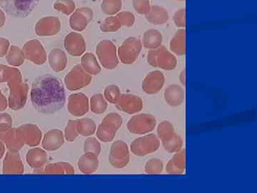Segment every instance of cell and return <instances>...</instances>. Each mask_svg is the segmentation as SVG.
Wrapping results in <instances>:
<instances>
[{
  "label": "cell",
  "mask_w": 257,
  "mask_h": 193,
  "mask_svg": "<svg viewBox=\"0 0 257 193\" xmlns=\"http://www.w3.org/2000/svg\"><path fill=\"white\" fill-rule=\"evenodd\" d=\"M143 47L142 40L138 37H128L118 49L119 60L124 64L135 63L141 53Z\"/></svg>",
  "instance_id": "5"
},
{
  "label": "cell",
  "mask_w": 257,
  "mask_h": 193,
  "mask_svg": "<svg viewBox=\"0 0 257 193\" xmlns=\"http://www.w3.org/2000/svg\"><path fill=\"white\" fill-rule=\"evenodd\" d=\"M156 125L157 120L154 115L142 113L132 117L126 127L130 133L135 135H145L153 131Z\"/></svg>",
  "instance_id": "7"
},
{
  "label": "cell",
  "mask_w": 257,
  "mask_h": 193,
  "mask_svg": "<svg viewBox=\"0 0 257 193\" xmlns=\"http://www.w3.org/2000/svg\"><path fill=\"white\" fill-rule=\"evenodd\" d=\"M161 143L163 145L164 149L166 151L170 152V153H175V152L179 151L183 146V140L177 133H175L173 137L169 140L162 141Z\"/></svg>",
  "instance_id": "37"
},
{
  "label": "cell",
  "mask_w": 257,
  "mask_h": 193,
  "mask_svg": "<svg viewBox=\"0 0 257 193\" xmlns=\"http://www.w3.org/2000/svg\"><path fill=\"white\" fill-rule=\"evenodd\" d=\"M134 9L140 15H147L151 8L150 0H133Z\"/></svg>",
  "instance_id": "47"
},
{
  "label": "cell",
  "mask_w": 257,
  "mask_h": 193,
  "mask_svg": "<svg viewBox=\"0 0 257 193\" xmlns=\"http://www.w3.org/2000/svg\"><path fill=\"white\" fill-rule=\"evenodd\" d=\"M109 162L116 169L124 168L130 160L127 144L122 140H116L111 145L109 156Z\"/></svg>",
  "instance_id": "9"
},
{
  "label": "cell",
  "mask_w": 257,
  "mask_h": 193,
  "mask_svg": "<svg viewBox=\"0 0 257 193\" xmlns=\"http://www.w3.org/2000/svg\"><path fill=\"white\" fill-rule=\"evenodd\" d=\"M44 173L47 175H74L73 166L68 162H56L49 164L45 167Z\"/></svg>",
  "instance_id": "30"
},
{
  "label": "cell",
  "mask_w": 257,
  "mask_h": 193,
  "mask_svg": "<svg viewBox=\"0 0 257 193\" xmlns=\"http://www.w3.org/2000/svg\"><path fill=\"white\" fill-rule=\"evenodd\" d=\"M84 152H90L99 155L101 152V144L95 138H88L84 143Z\"/></svg>",
  "instance_id": "45"
},
{
  "label": "cell",
  "mask_w": 257,
  "mask_h": 193,
  "mask_svg": "<svg viewBox=\"0 0 257 193\" xmlns=\"http://www.w3.org/2000/svg\"><path fill=\"white\" fill-rule=\"evenodd\" d=\"M8 66L0 64V83L5 82V72Z\"/></svg>",
  "instance_id": "52"
},
{
  "label": "cell",
  "mask_w": 257,
  "mask_h": 193,
  "mask_svg": "<svg viewBox=\"0 0 257 193\" xmlns=\"http://www.w3.org/2000/svg\"><path fill=\"white\" fill-rule=\"evenodd\" d=\"M162 41L163 36L160 31L155 29H150L144 33L142 43L145 48L150 50L158 48L162 45Z\"/></svg>",
  "instance_id": "28"
},
{
  "label": "cell",
  "mask_w": 257,
  "mask_h": 193,
  "mask_svg": "<svg viewBox=\"0 0 257 193\" xmlns=\"http://www.w3.org/2000/svg\"><path fill=\"white\" fill-rule=\"evenodd\" d=\"M30 98L37 111L51 114L60 111L65 105V89L60 79L52 74H44L32 84Z\"/></svg>",
  "instance_id": "1"
},
{
  "label": "cell",
  "mask_w": 257,
  "mask_h": 193,
  "mask_svg": "<svg viewBox=\"0 0 257 193\" xmlns=\"http://www.w3.org/2000/svg\"><path fill=\"white\" fill-rule=\"evenodd\" d=\"M79 170L82 173L86 175L94 173L99 167V159L98 155L90 152H84L79 159L78 163Z\"/></svg>",
  "instance_id": "24"
},
{
  "label": "cell",
  "mask_w": 257,
  "mask_h": 193,
  "mask_svg": "<svg viewBox=\"0 0 257 193\" xmlns=\"http://www.w3.org/2000/svg\"><path fill=\"white\" fill-rule=\"evenodd\" d=\"M147 62L152 67L165 71H172L177 66V59L171 51L161 45L158 48L150 50L147 54Z\"/></svg>",
  "instance_id": "3"
},
{
  "label": "cell",
  "mask_w": 257,
  "mask_h": 193,
  "mask_svg": "<svg viewBox=\"0 0 257 193\" xmlns=\"http://www.w3.org/2000/svg\"><path fill=\"white\" fill-rule=\"evenodd\" d=\"M122 8L121 0H102L101 4V12L108 16H113L119 13Z\"/></svg>",
  "instance_id": "35"
},
{
  "label": "cell",
  "mask_w": 257,
  "mask_h": 193,
  "mask_svg": "<svg viewBox=\"0 0 257 193\" xmlns=\"http://www.w3.org/2000/svg\"><path fill=\"white\" fill-rule=\"evenodd\" d=\"M101 125L103 126L106 127V128L111 129L115 132H117V130L121 128L122 125V119L121 117L118 113H111L104 117Z\"/></svg>",
  "instance_id": "38"
},
{
  "label": "cell",
  "mask_w": 257,
  "mask_h": 193,
  "mask_svg": "<svg viewBox=\"0 0 257 193\" xmlns=\"http://www.w3.org/2000/svg\"><path fill=\"white\" fill-rule=\"evenodd\" d=\"M1 141L10 151L19 152L25 145L20 130L13 127L5 133Z\"/></svg>",
  "instance_id": "19"
},
{
  "label": "cell",
  "mask_w": 257,
  "mask_h": 193,
  "mask_svg": "<svg viewBox=\"0 0 257 193\" xmlns=\"http://www.w3.org/2000/svg\"><path fill=\"white\" fill-rule=\"evenodd\" d=\"M25 167L19 152L8 151L3 161V173L4 175H20L24 173Z\"/></svg>",
  "instance_id": "17"
},
{
  "label": "cell",
  "mask_w": 257,
  "mask_h": 193,
  "mask_svg": "<svg viewBox=\"0 0 257 193\" xmlns=\"http://www.w3.org/2000/svg\"><path fill=\"white\" fill-rule=\"evenodd\" d=\"M77 130L79 135L89 137L94 135L96 130V125L90 118H82L77 120Z\"/></svg>",
  "instance_id": "33"
},
{
  "label": "cell",
  "mask_w": 257,
  "mask_h": 193,
  "mask_svg": "<svg viewBox=\"0 0 257 193\" xmlns=\"http://www.w3.org/2000/svg\"><path fill=\"white\" fill-rule=\"evenodd\" d=\"M94 16L93 10L89 8H80L75 10L69 18V26L74 31H84Z\"/></svg>",
  "instance_id": "12"
},
{
  "label": "cell",
  "mask_w": 257,
  "mask_h": 193,
  "mask_svg": "<svg viewBox=\"0 0 257 193\" xmlns=\"http://www.w3.org/2000/svg\"><path fill=\"white\" fill-rule=\"evenodd\" d=\"M67 110L73 116H83L89 111V99L84 93L78 92L71 94L69 96Z\"/></svg>",
  "instance_id": "16"
},
{
  "label": "cell",
  "mask_w": 257,
  "mask_h": 193,
  "mask_svg": "<svg viewBox=\"0 0 257 193\" xmlns=\"http://www.w3.org/2000/svg\"><path fill=\"white\" fill-rule=\"evenodd\" d=\"M171 52L174 55L183 56L186 54V30L181 28L176 32L170 42Z\"/></svg>",
  "instance_id": "27"
},
{
  "label": "cell",
  "mask_w": 257,
  "mask_h": 193,
  "mask_svg": "<svg viewBox=\"0 0 257 193\" xmlns=\"http://www.w3.org/2000/svg\"><path fill=\"white\" fill-rule=\"evenodd\" d=\"M35 30L37 36H55L60 32V20L55 16L42 18L36 23Z\"/></svg>",
  "instance_id": "11"
},
{
  "label": "cell",
  "mask_w": 257,
  "mask_h": 193,
  "mask_svg": "<svg viewBox=\"0 0 257 193\" xmlns=\"http://www.w3.org/2000/svg\"><path fill=\"white\" fill-rule=\"evenodd\" d=\"M10 47V43L8 39L0 38V58L4 57L8 53Z\"/></svg>",
  "instance_id": "49"
},
{
  "label": "cell",
  "mask_w": 257,
  "mask_h": 193,
  "mask_svg": "<svg viewBox=\"0 0 257 193\" xmlns=\"http://www.w3.org/2000/svg\"><path fill=\"white\" fill-rule=\"evenodd\" d=\"M49 63L51 68L55 72H62L67 67L68 59L65 52L62 49L54 48L48 56Z\"/></svg>",
  "instance_id": "25"
},
{
  "label": "cell",
  "mask_w": 257,
  "mask_h": 193,
  "mask_svg": "<svg viewBox=\"0 0 257 193\" xmlns=\"http://www.w3.org/2000/svg\"><path fill=\"white\" fill-rule=\"evenodd\" d=\"M37 0H8L11 3L10 6L13 7L12 10L19 14L28 13L32 10Z\"/></svg>",
  "instance_id": "34"
},
{
  "label": "cell",
  "mask_w": 257,
  "mask_h": 193,
  "mask_svg": "<svg viewBox=\"0 0 257 193\" xmlns=\"http://www.w3.org/2000/svg\"><path fill=\"white\" fill-rule=\"evenodd\" d=\"M116 132L114 130L103 126L101 124L98 126L96 130V137L103 143H109L112 141L116 135Z\"/></svg>",
  "instance_id": "42"
},
{
  "label": "cell",
  "mask_w": 257,
  "mask_h": 193,
  "mask_svg": "<svg viewBox=\"0 0 257 193\" xmlns=\"http://www.w3.org/2000/svg\"><path fill=\"white\" fill-rule=\"evenodd\" d=\"M64 45L67 52L74 57H80L84 55L87 49L84 37L77 32L69 33L64 38Z\"/></svg>",
  "instance_id": "14"
},
{
  "label": "cell",
  "mask_w": 257,
  "mask_h": 193,
  "mask_svg": "<svg viewBox=\"0 0 257 193\" xmlns=\"http://www.w3.org/2000/svg\"><path fill=\"white\" fill-rule=\"evenodd\" d=\"M7 124L13 126V118L8 113H0V125Z\"/></svg>",
  "instance_id": "50"
},
{
  "label": "cell",
  "mask_w": 257,
  "mask_h": 193,
  "mask_svg": "<svg viewBox=\"0 0 257 193\" xmlns=\"http://www.w3.org/2000/svg\"><path fill=\"white\" fill-rule=\"evenodd\" d=\"M5 82L10 89L8 107L13 111L23 109L28 101L29 87L23 80V75L18 68L7 67Z\"/></svg>",
  "instance_id": "2"
},
{
  "label": "cell",
  "mask_w": 257,
  "mask_h": 193,
  "mask_svg": "<svg viewBox=\"0 0 257 193\" xmlns=\"http://www.w3.org/2000/svg\"><path fill=\"white\" fill-rule=\"evenodd\" d=\"M166 103L171 107L181 106L184 103L185 92L182 86L179 84H170L166 88L164 92Z\"/></svg>",
  "instance_id": "22"
},
{
  "label": "cell",
  "mask_w": 257,
  "mask_h": 193,
  "mask_svg": "<svg viewBox=\"0 0 257 193\" xmlns=\"http://www.w3.org/2000/svg\"><path fill=\"white\" fill-rule=\"evenodd\" d=\"M8 107V101L0 89V112L4 111Z\"/></svg>",
  "instance_id": "51"
},
{
  "label": "cell",
  "mask_w": 257,
  "mask_h": 193,
  "mask_svg": "<svg viewBox=\"0 0 257 193\" xmlns=\"http://www.w3.org/2000/svg\"><path fill=\"white\" fill-rule=\"evenodd\" d=\"M174 23L177 28H185L186 27V9L181 8L175 12L173 15Z\"/></svg>",
  "instance_id": "48"
},
{
  "label": "cell",
  "mask_w": 257,
  "mask_h": 193,
  "mask_svg": "<svg viewBox=\"0 0 257 193\" xmlns=\"http://www.w3.org/2000/svg\"><path fill=\"white\" fill-rule=\"evenodd\" d=\"M186 170V150L181 149L175 152L173 157L167 162L166 171L170 175H182Z\"/></svg>",
  "instance_id": "21"
},
{
  "label": "cell",
  "mask_w": 257,
  "mask_h": 193,
  "mask_svg": "<svg viewBox=\"0 0 257 193\" xmlns=\"http://www.w3.org/2000/svg\"><path fill=\"white\" fill-rule=\"evenodd\" d=\"M179 82H180L181 84L183 87H185L186 86V69L184 68L182 69V72L179 74Z\"/></svg>",
  "instance_id": "53"
},
{
  "label": "cell",
  "mask_w": 257,
  "mask_h": 193,
  "mask_svg": "<svg viewBox=\"0 0 257 193\" xmlns=\"http://www.w3.org/2000/svg\"><path fill=\"white\" fill-rule=\"evenodd\" d=\"M26 161L32 168L38 170L46 165L48 161V155L45 150L35 147L29 150L26 155Z\"/></svg>",
  "instance_id": "23"
},
{
  "label": "cell",
  "mask_w": 257,
  "mask_h": 193,
  "mask_svg": "<svg viewBox=\"0 0 257 193\" xmlns=\"http://www.w3.org/2000/svg\"><path fill=\"white\" fill-rule=\"evenodd\" d=\"M119 19L116 15L109 16L101 23L100 30L103 32H114L121 28Z\"/></svg>",
  "instance_id": "39"
},
{
  "label": "cell",
  "mask_w": 257,
  "mask_h": 193,
  "mask_svg": "<svg viewBox=\"0 0 257 193\" xmlns=\"http://www.w3.org/2000/svg\"><path fill=\"white\" fill-rule=\"evenodd\" d=\"M23 50L26 60L38 65H42L46 62V51L39 40H32L26 42L23 47Z\"/></svg>",
  "instance_id": "10"
},
{
  "label": "cell",
  "mask_w": 257,
  "mask_h": 193,
  "mask_svg": "<svg viewBox=\"0 0 257 193\" xmlns=\"http://www.w3.org/2000/svg\"><path fill=\"white\" fill-rule=\"evenodd\" d=\"M81 66L87 73L90 75H96L101 72L100 64L98 62L96 56L90 52H87L81 58Z\"/></svg>",
  "instance_id": "29"
},
{
  "label": "cell",
  "mask_w": 257,
  "mask_h": 193,
  "mask_svg": "<svg viewBox=\"0 0 257 193\" xmlns=\"http://www.w3.org/2000/svg\"><path fill=\"white\" fill-rule=\"evenodd\" d=\"M165 83V74L160 70H154L147 74L142 83V88L147 94H155L162 90Z\"/></svg>",
  "instance_id": "15"
},
{
  "label": "cell",
  "mask_w": 257,
  "mask_h": 193,
  "mask_svg": "<svg viewBox=\"0 0 257 193\" xmlns=\"http://www.w3.org/2000/svg\"><path fill=\"white\" fill-rule=\"evenodd\" d=\"M96 54L99 63L106 69H114L119 64L116 45L110 40H103L96 47Z\"/></svg>",
  "instance_id": "4"
},
{
  "label": "cell",
  "mask_w": 257,
  "mask_h": 193,
  "mask_svg": "<svg viewBox=\"0 0 257 193\" xmlns=\"http://www.w3.org/2000/svg\"><path fill=\"white\" fill-rule=\"evenodd\" d=\"M160 146V140L157 135L154 133H148L133 140L130 148L134 155L144 157L157 151Z\"/></svg>",
  "instance_id": "6"
},
{
  "label": "cell",
  "mask_w": 257,
  "mask_h": 193,
  "mask_svg": "<svg viewBox=\"0 0 257 193\" xmlns=\"http://www.w3.org/2000/svg\"><path fill=\"white\" fill-rule=\"evenodd\" d=\"M108 108V102L101 93L93 94L89 103V108L93 113L101 115L105 113Z\"/></svg>",
  "instance_id": "32"
},
{
  "label": "cell",
  "mask_w": 257,
  "mask_h": 193,
  "mask_svg": "<svg viewBox=\"0 0 257 193\" xmlns=\"http://www.w3.org/2000/svg\"><path fill=\"white\" fill-rule=\"evenodd\" d=\"M25 145L30 147H36L40 145L42 138L40 129L34 124H25L19 127Z\"/></svg>",
  "instance_id": "20"
},
{
  "label": "cell",
  "mask_w": 257,
  "mask_h": 193,
  "mask_svg": "<svg viewBox=\"0 0 257 193\" xmlns=\"http://www.w3.org/2000/svg\"><path fill=\"white\" fill-rule=\"evenodd\" d=\"M146 20L154 25H165L170 19L168 11L160 5H152L150 12L145 15Z\"/></svg>",
  "instance_id": "26"
},
{
  "label": "cell",
  "mask_w": 257,
  "mask_h": 193,
  "mask_svg": "<svg viewBox=\"0 0 257 193\" xmlns=\"http://www.w3.org/2000/svg\"><path fill=\"white\" fill-rule=\"evenodd\" d=\"M115 105L119 111L127 114H136L143 109L142 98L132 94H121Z\"/></svg>",
  "instance_id": "13"
},
{
  "label": "cell",
  "mask_w": 257,
  "mask_h": 193,
  "mask_svg": "<svg viewBox=\"0 0 257 193\" xmlns=\"http://www.w3.org/2000/svg\"><path fill=\"white\" fill-rule=\"evenodd\" d=\"M119 19L121 26L126 27V28H132L135 23V16L131 12L123 11L119 12L116 15Z\"/></svg>",
  "instance_id": "46"
},
{
  "label": "cell",
  "mask_w": 257,
  "mask_h": 193,
  "mask_svg": "<svg viewBox=\"0 0 257 193\" xmlns=\"http://www.w3.org/2000/svg\"><path fill=\"white\" fill-rule=\"evenodd\" d=\"M5 23H6V15L4 12L0 9V28L4 26Z\"/></svg>",
  "instance_id": "54"
},
{
  "label": "cell",
  "mask_w": 257,
  "mask_h": 193,
  "mask_svg": "<svg viewBox=\"0 0 257 193\" xmlns=\"http://www.w3.org/2000/svg\"><path fill=\"white\" fill-rule=\"evenodd\" d=\"M54 9L65 15H71L75 11L76 4L73 0H57Z\"/></svg>",
  "instance_id": "40"
},
{
  "label": "cell",
  "mask_w": 257,
  "mask_h": 193,
  "mask_svg": "<svg viewBox=\"0 0 257 193\" xmlns=\"http://www.w3.org/2000/svg\"><path fill=\"white\" fill-rule=\"evenodd\" d=\"M64 139L68 142H74L79 136L77 130V120H69L64 130Z\"/></svg>",
  "instance_id": "44"
},
{
  "label": "cell",
  "mask_w": 257,
  "mask_h": 193,
  "mask_svg": "<svg viewBox=\"0 0 257 193\" xmlns=\"http://www.w3.org/2000/svg\"><path fill=\"white\" fill-rule=\"evenodd\" d=\"M175 128L170 122L162 121L157 127V137L160 141H165L173 137L175 134Z\"/></svg>",
  "instance_id": "36"
},
{
  "label": "cell",
  "mask_w": 257,
  "mask_h": 193,
  "mask_svg": "<svg viewBox=\"0 0 257 193\" xmlns=\"http://www.w3.org/2000/svg\"><path fill=\"white\" fill-rule=\"evenodd\" d=\"M177 1H185V0H177Z\"/></svg>",
  "instance_id": "56"
},
{
  "label": "cell",
  "mask_w": 257,
  "mask_h": 193,
  "mask_svg": "<svg viewBox=\"0 0 257 193\" xmlns=\"http://www.w3.org/2000/svg\"><path fill=\"white\" fill-rule=\"evenodd\" d=\"M5 148H6V147H5V144L0 140V160L4 156Z\"/></svg>",
  "instance_id": "55"
},
{
  "label": "cell",
  "mask_w": 257,
  "mask_h": 193,
  "mask_svg": "<svg viewBox=\"0 0 257 193\" xmlns=\"http://www.w3.org/2000/svg\"><path fill=\"white\" fill-rule=\"evenodd\" d=\"M121 95L119 87L115 84H110L104 89V96L106 101L111 104H116Z\"/></svg>",
  "instance_id": "43"
},
{
  "label": "cell",
  "mask_w": 257,
  "mask_h": 193,
  "mask_svg": "<svg viewBox=\"0 0 257 193\" xmlns=\"http://www.w3.org/2000/svg\"><path fill=\"white\" fill-rule=\"evenodd\" d=\"M92 81V76L87 73L81 64H77L64 78V84L70 91L79 90L87 87Z\"/></svg>",
  "instance_id": "8"
},
{
  "label": "cell",
  "mask_w": 257,
  "mask_h": 193,
  "mask_svg": "<svg viewBox=\"0 0 257 193\" xmlns=\"http://www.w3.org/2000/svg\"><path fill=\"white\" fill-rule=\"evenodd\" d=\"M163 169V162L160 159H150L145 164V171L148 175H159L162 173Z\"/></svg>",
  "instance_id": "41"
},
{
  "label": "cell",
  "mask_w": 257,
  "mask_h": 193,
  "mask_svg": "<svg viewBox=\"0 0 257 193\" xmlns=\"http://www.w3.org/2000/svg\"><path fill=\"white\" fill-rule=\"evenodd\" d=\"M26 60L23 49L15 45L10 47L9 50L6 55V60L12 67H20L24 64Z\"/></svg>",
  "instance_id": "31"
},
{
  "label": "cell",
  "mask_w": 257,
  "mask_h": 193,
  "mask_svg": "<svg viewBox=\"0 0 257 193\" xmlns=\"http://www.w3.org/2000/svg\"><path fill=\"white\" fill-rule=\"evenodd\" d=\"M64 143L63 132L58 129L49 130L42 139V147L47 151H55L59 150Z\"/></svg>",
  "instance_id": "18"
}]
</instances>
